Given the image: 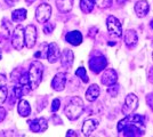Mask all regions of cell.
<instances>
[{
    "label": "cell",
    "mask_w": 153,
    "mask_h": 137,
    "mask_svg": "<svg viewBox=\"0 0 153 137\" xmlns=\"http://www.w3.org/2000/svg\"><path fill=\"white\" fill-rule=\"evenodd\" d=\"M117 129L119 133H123L125 136H140L144 135L143 117L138 114H128L125 119L118 124Z\"/></svg>",
    "instance_id": "cell-1"
},
{
    "label": "cell",
    "mask_w": 153,
    "mask_h": 137,
    "mask_svg": "<svg viewBox=\"0 0 153 137\" xmlns=\"http://www.w3.org/2000/svg\"><path fill=\"white\" fill-rule=\"evenodd\" d=\"M83 110H85V105H83V101L78 96L72 97L69 101V103L66 104L65 109H64V114L69 120H76L82 114Z\"/></svg>",
    "instance_id": "cell-2"
},
{
    "label": "cell",
    "mask_w": 153,
    "mask_h": 137,
    "mask_svg": "<svg viewBox=\"0 0 153 137\" xmlns=\"http://www.w3.org/2000/svg\"><path fill=\"white\" fill-rule=\"evenodd\" d=\"M29 80L31 89H37L41 84L42 74H44V64L39 61H33L29 69Z\"/></svg>",
    "instance_id": "cell-3"
},
{
    "label": "cell",
    "mask_w": 153,
    "mask_h": 137,
    "mask_svg": "<svg viewBox=\"0 0 153 137\" xmlns=\"http://www.w3.org/2000/svg\"><path fill=\"white\" fill-rule=\"evenodd\" d=\"M12 45L16 50H22L25 45V29L22 25H17L12 34Z\"/></svg>",
    "instance_id": "cell-4"
},
{
    "label": "cell",
    "mask_w": 153,
    "mask_h": 137,
    "mask_svg": "<svg viewBox=\"0 0 153 137\" xmlns=\"http://www.w3.org/2000/svg\"><path fill=\"white\" fill-rule=\"evenodd\" d=\"M106 26L111 36L113 37H121L122 36V25L120 21L118 20L115 16L110 15L106 19Z\"/></svg>",
    "instance_id": "cell-5"
},
{
    "label": "cell",
    "mask_w": 153,
    "mask_h": 137,
    "mask_svg": "<svg viewBox=\"0 0 153 137\" xmlns=\"http://www.w3.org/2000/svg\"><path fill=\"white\" fill-rule=\"evenodd\" d=\"M106 65H108V61L105 59V56H103V55H97L89 59V69L95 74L104 71Z\"/></svg>",
    "instance_id": "cell-6"
},
{
    "label": "cell",
    "mask_w": 153,
    "mask_h": 137,
    "mask_svg": "<svg viewBox=\"0 0 153 137\" xmlns=\"http://www.w3.org/2000/svg\"><path fill=\"white\" fill-rule=\"evenodd\" d=\"M51 16V7L48 4H41L36 9V19L39 23L48 22Z\"/></svg>",
    "instance_id": "cell-7"
},
{
    "label": "cell",
    "mask_w": 153,
    "mask_h": 137,
    "mask_svg": "<svg viewBox=\"0 0 153 137\" xmlns=\"http://www.w3.org/2000/svg\"><path fill=\"white\" fill-rule=\"evenodd\" d=\"M138 107V97L135 94H128L125 99V104H123V109L122 112L125 114H131Z\"/></svg>",
    "instance_id": "cell-8"
},
{
    "label": "cell",
    "mask_w": 153,
    "mask_h": 137,
    "mask_svg": "<svg viewBox=\"0 0 153 137\" xmlns=\"http://www.w3.org/2000/svg\"><path fill=\"white\" fill-rule=\"evenodd\" d=\"M29 127L31 131L36 133V134H41V133H45L48 128V121L45 118H37L34 120L29 121Z\"/></svg>",
    "instance_id": "cell-9"
},
{
    "label": "cell",
    "mask_w": 153,
    "mask_h": 137,
    "mask_svg": "<svg viewBox=\"0 0 153 137\" xmlns=\"http://www.w3.org/2000/svg\"><path fill=\"white\" fill-rule=\"evenodd\" d=\"M47 61L49 63H56L58 59H61V50H59V47L56 42H51L47 46Z\"/></svg>",
    "instance_id": "cell-10"
},
{
    "label": "cell",
    "mask_w": 153,
    "mask_h": 137,
    "mask_svg": "<svg viewBox=\"0 0 153 137\" xmlns=\"http://www.w3.org/2000/svg\"><path fill=\"white\" fill-rule=\"evenodd\" d=\"M37 41V29L36 26L30 24L25 27V46L31 49L36 45Z\"/></svg>",
    "instance_id": "cell-11"
},
{
    "label": "cell",
    "mask_w": 153,
    "mask_h": 137,
    "mask_svg": "<svg viewBox=\"0 0 153 137\" xmlns=\"http://www.w3.org/2000/svg\"><path fill=\"white\" fill-rule=\"evenodd\" d=\"M101 81H102L103 85L105 86H111V85H114L117 84L118 81V74L115 70L113 69H106L104 70L102 74V78H101Z\"/></svg>",
    "instance_id": "cell-12"
},
{
    "label": "cell",
    "mask_w": 153,
    "mask_h": 137,
    "mask_svg": "<svg viewBox=\"0 0 153 137\" xmlns=\"http://www.w3.org/2000/svg\"><path fill=\"white\" fill-rule=\"evenodd\" d=\"M65 85H66V74L63 73V72H59V73H57V74L53 78L51 88H53L54 90H56V91L64 90Z\"/></svg>",
    "instance_id": "cell-13"
},
{
    "label": "cell",
    "mask_w": 153,
    "mask_h": 137,
    "mask_svg": "<svg viewBox=\"0 0 153 137\" xmlns=\"http://www.w3.org/2000/svg\"><path fill=\"white\" fill-rule=\"evenodd\" d=\"M73 61H74V55L73 52L70 49H64L63 53L61 54V64L64 69L69 70L71 66L73 65Z\"/></svg>",
    "instance_id": "cell-14"
},
{
    "label": "cell",
    "mask_w": 153,
    "mask_h": 137,
    "mask_svg": "<svg viewBox=\"0 0 153 137\" xmlns=\"http://www.w3.org/2000/svg\"><path fill=\"white\" fill-rule=\"evenodd\" d=\"M135 13L138 17H145L150 10V5L146 0H140L135 5Z\"/></svg>",
    "instance_id": "cell-15"
},
{
    "label": "cell",
    "mask_w": 153,
    "mask_h": 137,
    "mask_svg": "<svg viewBox=\"0 0 153 137\" xmlns=\"http://www.w3.org/2000/svg\"><path fill=\"white\" fill-rule=\"evenodd\" d=\"M98 120H96V119H88V120H86L82 124V133L85 136H90L95 129L98 127Z\"/></svg>",
    "instance_id": "cell-16"
},
{
    "label": "cell",
    "mask_w": 153,
    "mask_h": 137,
    "mask_svg": "<svg viewBox=\"0 0 153 137\" xmlns=\"http://www.w3.org/2000/svg\"><path fill=\"white\" fill-rule=\"evenodd\" d=\"M65 40L72 46H79L82 42V34L79 31H71L65 36Z\"/></svg>",
    "instance_id": "cell-17"
},
{
    "label": "cell",
    "mask_w": 153,
    "mask_h": 137,
    "mask_svg": "<svg viewBox=\"0 0 153 137\" xmlns=\"http://www.w3.org/2000/svg\"><path fill=\"white\" fill-rule=\"evenodd\" d=\"M100 93H101V89L97 85H91L90 87H88V89L86 91V98L87 101L89 102H95L96 99L100 96Z\"/></svg>",
    "instance_id": "cell-18"
},
{
    "label": "cell",
    "mask_w": 153,
    "mask_h": 137,
    "mask_svg": "<svg viewBox=\"0 0 153 137\" xmlns=\"http://www.w3.org/2000/svg\"><path fill=\"white\" fill-rule=\"evenodd\" d=\"M17 111H19L21 117H27L31 113V106L29 104V102L25 99H21L17 105Z\"/></svg>",
    "instance_id": "cell-19"
},
{
    "label": "cell",
    "mask_w": 153,
    "mask_h": 137,
    "mask_svg": "<svg viewBox=\"0 0 153 137\" xmlns=\"http://www.w3.org/2000/svg\"><path fill=\"white\" fill-rule=\"evenodd\" d=\"M125 44L128 46V47H134L137 41H138V38H137V34L134 30H127L125 32Z\"/></svg>",
    "instance_id": "cell-20"
},
{
    "label": "cell",
    "mask_w": 153,
    "mask_h": 137,
    "mask_svg": "<svg viewBox=\"0 0 153 137\" xmlns=\"http://www.w3.org/2000/svg\"><path fill=\"white\" fill-rule=\"evenodd\" d=\"M56 6L62 13H69L73 7V0H56Z\"/></svg>",
    "instance_id": "cell-21"
},
{
    "label": "cell",
    "mask_w": 153,
    "mask_h": 137,
    "mask_svg": "<svg viewBox=\"0 0 153 137\" xmlns=\"http://www.w3.org/2000/svg\"><path fill=\"white\" fill-rule=\"evenodd\" d=\"M95 5L96 0H80V8L85 14L91 13Z\"/></svg>",
    "instance_id": "cell-22"
},
{
    "label": "cell",
    "mask_w": 153,
    "mask_h": 137,
    "mask_svg": "<svg viewBox=\"0 0 153 137\" xmlns=\"http://www.w3.org/2000/svg\"><path fill=\"white\" fill-rule=\"evenodd\" d=\"M26 19V9L19 8L12 13V20L13 22H23Z\"/></svg>",
    "instance_id": "cell-23"
},
{
    "label": "cell",
    "mask_w": 153,
    "mask_h": 137,
    "mask_svg": "<svg viewBox=\"0 0 153 137\" xmlns=\"http://www.w3.org/2000/svg\"><path fill=\"white\" fill-rule=\"evenodd\" d=\"M76 76L81 79L85 84H87V82H88V80H89V79H88V77H87L86 69H85V67H82V66H81V67H79V69L76 71Z\"/></svg>",
    "instance_id": "cell-24"
},
{
    "label": "cell",
    "mask_w": 153,
    "mask_h": 137,
    "mask_svg": "<svg viewBox=\"0 0 153 137\" xmlns=\"http://www.w3.org/2000/svg\"><path fill=\"white\" fill-rule=\"evenodd\" d=\"M7 96H8V89L6 86L0 87V104H4L6 102Z\"/></svg>",
    "instance_id": "cell-25"
},
{
    "label": "cell",
    "mask_w": 153,
    "mask_h": 137,
    "mask_svg": "<svg viewBox=\"0 0 153 137\" xmlns=\"http://www.w3.org/2000/svg\"><path fill=\"white\" fill-rule=\"evenodd\" d=\"M108 93L112 96V97H115L117 95H118V93H119V86L118 85H111L108 86Z\"/></svg>",
    "instance_id": "cell-26"
},
{
    "label": "cell",
    "mask_w": 153,
    "mask_h": 137,
    "mask_svg": "<svg viewBox=\"0 0 153 137\" xmlns=\"http://www.w3.org/2000/svg\"><path fill=\"white\" fill-rule=\"evenodd\" d=\"M96 5L100 8H108L112 5V0H96Z\"/></svg>",
    "instance_id": "cell-27"
},
{
    "label": "cell",
    "mask_w": 153,
    "mask_h": 137,
    "mask_svg": "<svg viewBox=\"0 0 153 137\" xmlns=\"http://www.w3.org/2000/svg\"><path fill=\"white\" fill-rule=\"evenodd\" d=\"M2 29H4V31L6 33V36H10V33H12V26H10V23L8 22L7 20H4L2 21Z\"/></svg>",
    "instance_id": "cell-28"
},
{
    "label": "cell",
    "mask_w": 153,
    "mask_h": 137,
    "mask_svg": "<svg viewBox=\"0 0 153 137\" xmlns=\"http://www.w3.org/2000/svg\"><path fill=\"white\" fill-rule=\"evenodd\" d=\"M59 105H61V101H59V98H55V99L53 101V103H51V112L58 111V109H59Z\"/></svg>",
    "instance_id": "cell-29"
},
{
    "label": "cell",
    "mask_w": 153,
    "mask_h": 137,
    "mask_svg": "<svg viewBox=\"0 0 153 137\" xmlns=\"http://www.w3.org/2000/svg\"><path fill=\"white\" fill-rule=\"evenodd\" d=\"M146 102L147 104H149V106H150V109L153 111V93L149 94L146 96Z\"/></svg>",
    "instance_id": "cell-30"
},
{
    "label": "cell",
    "mask_w": 153,
    "mask_h": 137,
    "mask_svg": "<svg viewBox=\"0 0 153 137\" xmlns=\"http://www.w3.org/2000/svg\"><path fill=\"white\" fill-rule=\"evenodd\" d=\"M54 27H55V24H49V25H46L45 29H44V31H45L46 34H51L53 32V30H54Z\"/></svg>",
    "instance_id": "cell-31"
},
{
    "label": "cell",
    "mask_w": 153,
    "mask_h": 137,
    "mask_svg": "<svg viewBox=\"0 0 153 137\" xmlns=\"http://www.w3.org/2000/svg\"><path fill=\"white\" fill-rule=\"evenodd\" d=\"M6 116H7V111L2 107V106H0V122L5 120Z\"/></svg>",
    "instance_id": "cell-32"
},
{
    "label": "cell",
    "mask_w": 153,
    "mask_h": 137,
    "mask_svg": "<svg viewBox=\"0 0 153 137\" xmlns=\"http://www.w3.org/2000/svg\"><path fill=\"white\" fill-rule=\"evenodd\" d=\"M5 85H6V77L2 73H0V87H2Z\"/></svg>",
    "instance_id": "cell-33"
},
{
    "label": "cell",
    "mask_w": 153,
    "mask_h": 137,
    "mask_svg": "<svg viewBox=\"0 0 153 137\" xmlns=\"http://www.w3.org/2000/svg\"><path fill=\"white\" fill-rule=\"evenodd\" d=\"M66 136H78L74 130H69L66 133Z\"/></svg>",
    "instance_id": "cell-34"
},
{
    "label": "cell",
    "mask_w": 153,
    "mask_h": 137,
    "mask_svg": "<svg viewBox=\"0 0 153 137\" xmlns=\"http://www.w3.org/2000/svg\"><path fill=\"white\" fill-rule=\"evenodd\" d=\"M117 1H118V4H120V5H121V4H123L126 0H117Z\"/></svg>",
    "instance_id": "cell-35"
},
{
    "label": "cell",
    "mask_w": 153,
    "mask_h": 137,
    "mask_svg": "<svg viewBox=\"0 0 153 137\" xmlns=\"http://www.w3.org/2000/svg\"><path fill=\"white\" fill-rule=\"evenodd\" d=\"M25 1L27 2V4H32V2H34L36 0H25Z\"/></svg>",
    "instance_id": "cell-36"
},
{
    "label": "cell",
    "mask_w": 153,
    "mask_h": 137,
    "mask_svg": "<svg viewBox=\"0 0 153 137\" xmlns=\"http://www.w3.org/2000/svg\"><path fill=\"white\" fill-rule=\"evenodd\" d=\"M150 26H151V29L153 30V20L151 21V23H150Z\"/></svg>",
    "instance_id": "cell-37"
},
{
    "label": "cell",
    "mask_w": 153,
    "mask_h": 137,
    "mask_svg": "<svg viewBox=\"0 0 153 137\" xmlns=\"http://www.w3.org/2000/svg\"><path fill=\"white\" fill-rule=\"evenodd\" d=\"M1 56H2V54H1V49H0V59H1Z\"/></svg>",
    "instance_id": "cell-38"
},
{
    "label": "cell",
    "mask_w": 153,
    "mask_h": 137,
    "mask_svg": "<svg viewBox=\"0 0 153 137\" xmlns=\"http://www.w3.org/2000/svg\"><path fill=\"white\" fill-rule=\"evenodd\" d=\"M152 59H153V52H152Z\"/></svg>",
    "instance_id": "cell-39"
},
{
    "label": "cell",
    "mask_w": 153,
    "mask_h": 137,
    "mask_svg": "<svg viewBox=\"0 0 153 137\" xmlns=\"http://www.w3.org/2000/svg\"><path fill=\"white\" fill-rule=\"evenodd\" d=\"M152 74H153V67H152Z\"/></svg>",
    "instance_id": "cell-40"
}]
</instances>
